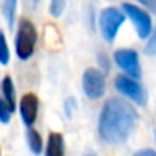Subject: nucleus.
I'll list each match as a JSON object with an SVG mask.
<instances>
[{"instance_id": "6e6552de", "label": "nucleus", "mask_w": 156, "mask_h": 156, "mask_svg": "<svg viewBox=\"0 0 156 156\" xmlns=\"http://www.w3.org/2000/svg\"><path fill=\"white\" fill-rule=\"evenodd\" d=\"M38 108H40V100L34 93H27L20 99V115L23 123L30 129L38 117Z\"/></svg>"}, {"instance_id": "a211bd4d", "label": "nucleus", "mask_w": 156, "mask_h": 156, "mask_svg": "<svg viewBox=\"0 0 156 156\" xmlns=\"http://www.w3.org/2000/svg\"><path fill=\"white\" fill-rule=\"evenodd\" d=\"M133 156H156V152L152 150V149H141V150H138Z\"/></svg>"}, {"instance_id": "1a4fd4ad", "label": "nucleus", "mask_w": 156, "mask_h": 156, "mask_svg": "<svg viewBox=\"0 0 156 156\" xmlns=\"http://www.w3.org/2000/svg\"><path fill=\"white\" fill-rule=\"evenodd\" d=\"M46 156H65L64 135L59 132H50L46 146Z\"/></svg>"}, {"instance_id": "0eeeda50", "label": "nucleus", "mask_w": 156, "mask_h": 156, "mask_svg": "<svg viewBox=\"0 0 156 156\" xmlns=\"http://www.w3.org/2000/svg\"><path fill=\"white\" fill-rule=\"evenodd\" d=\"M82 88L88 99L97 100L105 94L106 90V79L103 73L97 68H87L82 76Z\"/></svg>"}, {"instance_id": "ddd939ff", "label": "nucleus", "mask_w": 156, "mask_h": 156, "mask_svg": "<svg viewBox=\"0 0 156 156\" xmlns=\"http://www.w3.org/2000/svg\"><path fill=\"white\" fill-rule=\"evenodd\" d=\"M11 59V52H9V46L6 41V37L3 32H0V64L2 65H8Z\"/></svg>"}, {"instance_id": "aec40b11", "label": "nucleus", "mask_w": 156, "mask_h": 156, "mask_svg": "<svg viewBox=\"0 0 156 156\" xmlns=\"http://www.w3.org/2000/svg\"><path fill=\"white\" fill-rule=\"evenodd\" d=\"M155 140H156V130H155Z\"/></svg>"}, {"instance_id": "6ab92c4d", "label": "nucleus", "mask_w": 156, "mask_h": 156, "mask_svg": "<svg viewBox=\"0 0 156 156\" xmlns=\"http://www.w3.org/2000/svg\"><path fill=\"white\" fill-rule=\"evenodd\" d=\"M85 156H96V155H94V153H87Z\"/></svg>"}, {"instance_id": "9d476101", "label": "nucleus", "mask_w": 156, "mask_h": 156, "mask_svg": "<svg viewBox=\"0 0 156 156\" xmlns=\"http://www.w3.org/2000/svg\"><path fill=\"white\" fill-rule=\"evenodd\" d=\"M2 94H3V100L6 102V105L11 108V111H15V90H14V82L9 76H6L2 80Z\"/></svg>"}, {"instance_id": "423d86ee", "label": "nucleus", "mask_w": 156, "mask_h": 156, "mask_svg": "<svg viewBox=\"0 0 156 156\" xmlns=\"http://www.w3.org/2000/svg\"><path fill=\"white\" fill-rule=\"evenodd\" d=\"M114 62L120 70L126 73V76L140 79L143 74L141 64H140V56L136 50L132 49H118L114 52Z\"/></svg>"}, {"instance_id": "2eb2a0df", "label": "nucleus", "mask_w": 156, "mask_h": 156, "mask_svg": "<svg viewBox=\"0 0 156 156\" xmlns=\"http://www.w3.org/2000/svg\"><path fill=\"white\" fill-rule=\"evenodd\" d=\"M11 115H12V111L11 108L6 105V102L0 97V121L3 124H8L9 120H11Z\"/></svg>"}, {"instance_id": "39448f33", "label": "nucleus", "mask_w": 156, "mask_h": 156, "mask_svg": "<svg viewBox=\"0 0 156 156\" xmlns=\"http://www.w3.org/2000/svg\"><path fill=\"white\" fill-rule=\"evenodd\" d=\"M123 12L127 18L132 20L135 30L141 40L150 38V35L153 32V23H152V17L149 15L147 11H144L143 8H140L133 3H123Z\"/></svg>"}, {"instance_id": "f257e3e1", "label": "nucleus", "mask_w": 156, "mask_h": 156, "mask_svg": "<svg viewBox=\"0 0 156 156\" xmlns=\"http://www.w3.org/2000/svg\"><path fill=\"white\" fill-rule=\"evenodd\" d=\"M138 121L136 109L127 100L111 97L99 117V135L108 144H124Z\"/></svg>"}, {"instance_id": "dca6fc26", "label": "nucleus", "mask_w": 156, "mask_h": 156, "mask_svg": "<svg viewBox=\"0 0 156 156\" xmlns=\"http://www.w3.org/2000/svg\"><path fill=\"white\" fill-rule=\"evenodd\" d=\"M144 50H146L147 55H150V56H156V32H153V34L150 35V38H149V41H147Z\"/></svg>"}, {"instance_id": "20e7f679", "label": "nucleus", "mask_w": 156, "mask_h": 156, "mask_svg": "<svg viewBox=\"0 0 156 156\" xmlns=\"http://www.w3.org/2000/svg\"><path fill=\"white\" fill-rule=\"evenodd\" d=\"M114 87L120 94L130 99L135 105L146 106V103H147V93H146L144 87L138 82V79L129 77L126 74H120L115 77Z\"/></svg>"}, {"instance_id": "f8f14e48", "label": "nucleus", "mask_w": 156, "mask_h": 156, "mask_svg": "<svg viewBox=\"0 0 156 156\" xmlns=\"http://www.w3.org/2000/svg\"><path fill=\"white\" fill-rule=\"evenodd\" d=\"M15 8H17V0H2V11H3V15L9 27L14 26Z\"/></svg>"}, {"instance_id": "9b49d317", "label": "nucleus", "mask_w": 156, "mask_h": 156, "mask_svg": "<svg viewBox=\"0 0 156 156\" xmlns=\"http://www.w3.org/2000/svg\"><path fill=\"white\" fill-rule=\"evenodd\" d=\"M26 136H27V146H29L30 152L34 155H40L43 152V138H41L40 132L30 127L27 130V135Z\"/></svg>"}, {"instance_id": "f3484780", "label": "nucleus", "mask_w": 156, "mask_h": 156, "mask_svg": "<svg viewBox=\"0 0 156 156\" xmlns=\"http://www.w3.org/2000/svg\"><path fill=\"white\" fill-rule=\"evenodd\" d=\"M138 3H141L147 11H150L152 14L156 15V0H136Z\"/></svg>"}, {"instance_id": "4468645a", "label": "nucleus", "mask_w": 156, "mask_h": 156, "mask_svg": "<svg viewBox=\"0 0 156 156\" xmlns=\"http://www.w3.org/2000/svg\"><path fill=\"white\" fill-rule=\"evenodd\" d=\"M64 9H65V0H50L49 12H50L52 17H55V18L61 17Z\"/></svg>"}, {"instance_id": "7ed1b4c3", "label": "nucleus", "mask_w": 156, "mask_h": 156, "mask_svg": "<svg viewBox=\"0 0 156 156\" xmlns=\"http://www.w3.org/2000/svg\"><path fill=\"white\" fill-rule=\"evenodd\" d=\"M126 15L123 11L114 6H108L99 14V29L106 43H112L118 34L120 26L124 23Z\"/></svg>"}, {"instance_id": "f03ea898", "label": "nucleus", "mask_w": 156, "mask_h": 156, "mask_svg": "<svg viewBox=\"0 0 156 156\" xmlns=\"http://www.w3.org/2000/svg\"><path fill=\"white\" fill-rule=\"evenodd\" d=\"M38 43V32L35 24L29 18H21L18 21L17 35H15V53L18 59L27 61L37 47Z\"/></svg>"}]
</instances>
